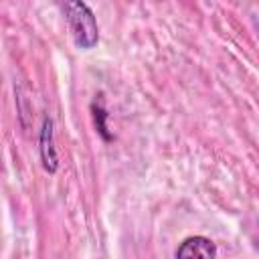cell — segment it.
I'll return each instance as SVG.
<instances>
[{"instance_id": "cell-1", "label": "cell", "mask_w": 259, "mask_h": 259, "mask_svg": "<svg viewBox=\"0 0 259 259\" xmlns=\"http://www.w3.org/2000/svg\"><path fill=\"white\" fill-rule=\"evenodd\" d=\"M65 14L75 38V45L79 49H93L99 40V28L97 20L93 16V10L79 0L65 2Z\"/></svg>"}, {"instance_id": "cell-2", "label": "cell", "mask_w": 259, "mask_h": 259, "mask_svg": "<svg viewBox=\"0 0 259 259\" xmlns=\"http://www.w3.org/2000/svg\"><path fill=\"white\" fill-rule=\"evenodd\" d=\"M214 257H217V245L202 235L184 239L176 249V259H214Z\"/></svg>"}, {"instance_id": "cell-3", "label": "cell", "mask_w": 259, "mask_h": 259, "mask_svg": "<svg viewBox=\"0 0 259 259\" xmlns=\"http://www.w3.org/2000/svg\"><path fill=\"white\" fill-rule=\"evenodd\" d=\"M40 160L47 172H57L59 168V158L55 150V140H53V119L45 117L42 119V130H40Z\"/></svg>"}, {"instance_id": "cell-4", "label": "cell", "mask_w": 259, "mask_h": 259, "mask_svg": "<svg viewBox=\"0 0 259 259\" xmlns=\"http://www.w3.org/2000/svg\"><path fill=\"white\" fill-rule=\"evenodd\" d=\"M93 109V115H95V125L99 130V134L103 136V140H111V134L107 132V125H105V119H107V111L101 107V103H93L91 105Z\"/></svg>"}]
</instances>
